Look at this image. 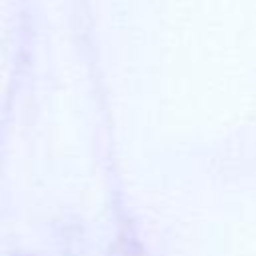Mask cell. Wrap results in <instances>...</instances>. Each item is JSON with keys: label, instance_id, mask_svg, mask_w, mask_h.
<instances>
[]
</instances>
